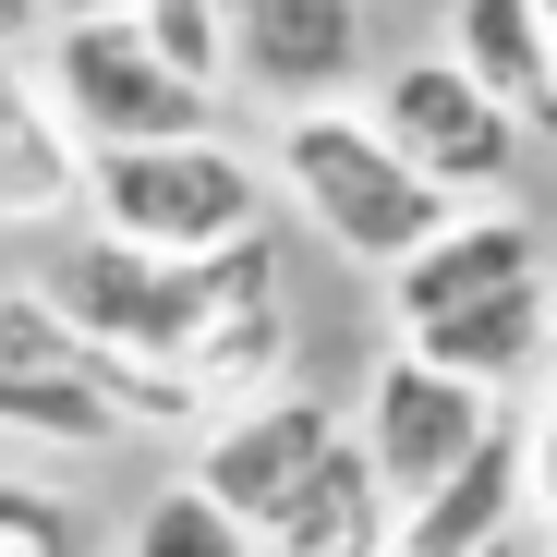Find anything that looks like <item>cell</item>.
I'll use <instances>...</instances> for the list:
<instances>
[{
  "label": "cell",
  "instance_id": "cell-1",
  "mask_svg": "<svg viewBox=\"0 0 557 557\" xmlns=\"http://www.w3.org/2000/svg\"><path fill=\"white\" fill-rule=\"evenodd\" d=\"M37 292H49L73 327H98L110 351H146V363H170V376H195V351H207L231 315L278 304V243L255 231V243H231V255H158V243L98 231V243H61V267L37 278Z\"/></svg>",
  "mask_w": 557,
  "mask_h": 557
},
{
  "label": "cell",
  "instance_id": "cell-2",
  "mask_svg": "<svg viewBox=\"0 0 557 557\" xmlns=\"http://www.w3.org/2000/svg\"><path fill=\"white\" fill-rule=\"evenodd\" d=\"M207 388L170 376L146 351H110L98 327H73L49 292H0V436L37 448H110L146 424H195Z\"/></svg>",
  "mask_w": 557,
  "mask_h": 557
},
{
  "label": "cell",
  "instance_id": "cell-3",
  "mask_svg": "<svg viewBox=\"0 0 557 557\" xmlns=\"http://www.w3.org/2000/svg\"><path fill=\"white\" fill-rule=\"evenodd\" d=\"M278 182H292V207H304L351 267H388V278L460 219V195L424 182V170L388 146L376 110H292V122H278Z\"/></svg>",
  "mask_w": 557,
  "mask_h": 557
},
{
  "label": "cell",
  "instance_id": "cell-4",
  "mask_svg": "<svg viewBox=\"0 0 557 557\" xmlns=\"http://www.w3.org/2000/svg\"><path fill=\"white\" fill-rule=\"evenodd\" d=\"M98 231L158 243V255H231L267 231V170L219 134L182 146H98Z\"/></svg>",
  "mask_w": 557,
  "mask_h": 557
},
{
  "label": "cell",
  "instance_id": "cell-5",
  "mask_svg": "<svg viewBox=\"0 0 557 557\" xmlns=\"http://www.w3.org/2000/svg\"><path fill=\"white\" fill-rule=\"evenodd\" d=\"M49 98L73 110L85 146H182V134H219V85H195L158 37L146 13L122 25H61L49 37Z\"/></svg>",
  "mask_w": 557,
  "mask_h": 557
},
{
  "label": "cell",
  "instance_id": "cell-6",
  "mask_svg": "<svg viewBox=\"0 0 557 557\" xmlns=\"http://www.w3.org/2000/svg\"><path fill=\"white\" fill-rule=\"evenodd\" d=\"M376 122H388V146H400L424 182H448V195H497V182L521 170V134H533L460 49L400 61V73L376 85Z\"/></svg>",
  "mask_w": 557,
  "mask_h": 557
},
{
  "label": "cell",
  "instance_id": "cell-7",
  "mask_svg": "<svg viewBox=\"0 0 557 557\" xmlns=\"http://www.w3.org/2000/svg\"><path fill=\"white\" fill-rule=\"evenodd\" d=\"M497 388H473V376H448V363H424L412 339L376 363V388H363V448H376V473H388V497L400 509H424L460 460H473L485 436H497Z\"/></svg>",
  "mask_w": 557,
  "mask_h": 557
},
{
  "label": "cell",
  "instance_id": "cell-8",
  "mask_svg": "<svg viewBox=\"0 0 557 557\" xmlns=\"http://www.w3.org/2000/svg\"><path fill=\"white\" fill-rule=\"evenodd\" d=\"M339 436H351V424H339L315 388H267V400L219 412V436H207V460H195V485H207L231 521L278 533V509H292V497L327 473V448H339Z\"/></svg>",
  "mask_w": 557,
  "mask_h": 557
},
{
  "label": "cell",
  "instance_id": "cell-9",
  "mask_svg": "<svg viewBox=\"0 0 557 557\" xmlns=\"http://www.w3.org/2000/svg\"><path fill=\"white\" fill-rule=\"evenodd\" d=\"M73 207H98V146L73 134L49 73H25V49H0V231H49Z\"/></svg>",
  "mask_w": 557,
  "mask_h": 557
},
{
  "label": "cell",
  "instance_id": "cell-10",
  "mask_svg": "<svg viewBox=\"0 0 557 557\" xmlns=\"http://www.w3.org/2000/svg\"><path fill=\"white\" fill-rule=\"evenodd\" d=\"M231 49L278 110H327L363 61V0H231Z\"/></svg>",
  "mask_w": 557,
  "mask_h": 557
},
{
  "label": "cell",
  "instance_id": "cell-11",
  "mask_svg": "<svg viewBox=\"0 0 557 557\" xmlns=\"http://www.w3.org/2000/svg\"><path fill=\"white\" fill-rule=\"evenodd\" d=\"M521 509H533V424L497 412V436L460 460L424 509H400V557H497Z\"/></svg>",
  "mask_w": 557,
  "mask_h": 557
},
{
  "label": "cell",
  "instance_id": "cell-12",
  "mask_svg": "<svg viewBox=\"0 0 557 557\" xmlns=\"http://www.w3.org/2000/svg\"><path fill=\"white\" fill-rule=\"evenodd\" d=\"M521 278H545V231H533V219H509V207L448 219V231L388 278V292H400V339H412V327H436V315H460V304L521 292Z\"/></svg>",
  "mask_w": 557,
  "mask_h": 557
},
{
  "label": "cell",
  "instance_id": "cell-13",
  "mask_svg": "<svg viewBox=\"0 0 557 557\" xmlns=\"http://www.w3.org/2000/svg\"><path fill=\"white\" fill-rule=\"evenodd\" d=\"M412 351L424 363H448V376H473V388H533V376H557V292L545 278H521V292H497V304H460V315H436V327H412Z\"/></svg>",
  "mask_w": 557,
  "mask_h": 557
},
{
  "label": "cell",
  "instance_id": "cell-14",
  "mask_svg": "<svg viewBox=\"0 0 557 557\" xmlns=\"http://www.w3.org/2000/svg\"><path fill=\"white\" fill-rule=\"evenodd\" d=\"M267 557H400V497H388V473H376V448H363V424L327 448V473L278 509Z\"/></svg>",
  "mask_w": 557,
  "mask_h": 557
},
{
  "label": "cell",
  "instance_id": "cell-15",
  "mask_svg": "<svg viewBox=\"0 0 557 557\" xmlns=\"http://www.w3.org/2000/svg\"><path fill=\"white\" fill-rule=\"evenodd\" d=\"M448 49L473 61L521 122L557 134V13L545 0H448Z\"/></svg>",
  "mask_w": 557,
  "mask_h": 557
},
{
  "label": "cell",
  "instance_id": "cell-16",
  "mask_svg": "<svg viewBox=\"0 0 557 557\" xmlns=\"http://www.w3.org/2000/svg\"><path fill=\"white\" fill-rule=\"evenodd\" d=\"M255 545H267V533H255V521H231L207 485H170V497L134 521V557H255Z\"/></svg>",
  "mask_w": 557,
  "mask_h": 557
},
{
  "label": "cell",
  "instance_id": "cell-17",
  "mask_svg": "<svg viewBox=\"0 0 557 557\" xmlns=\"http://www.w3.org/2000/svg\"><path fill=\"white\" fill-rule=\"evenodd\" d=\"M146 37L195 73V85H231L243 49H231V0H146Z\"/></svg>",
  "mask_w": 557,
  "mask_h": 557
},
{
  "label": "cell",
  "instance_id": "cell-18",
  "mask_svg": "<svg viewBox=\"0 0 557 557\" xmlns=\"http://www.w3.org/2000/svg\"><path fill=\"white\" fill-rule=\"evenodd\" d=\"M0 557H73V521L25 485H0Z\"/></svg>",
  "mask_w": 557,
  "mask_h": 557
},
{
  "label": "cell",
  "instance_id": "cell-19",
  "mask_svg": "<svg viewBox=\"0 0 557 557\" xmlns=\"http://www.w3.org/2000/svg\"><path fill=\"white\" fill-rule=\"evenodd\" d=\"M533 509L557 521V376H545V400H533Z\"/></svg>",
  "mask_w": 557,
  "mask_h": 557
},
{
  "label": "cell",
  "instance_id": "cell-20",
  "mask_svg": "<svg viewBox=\"0 0 557 557\" xmlns=\"http://www.w3.org/2000/svg\"><path fill=\"white\" fill-rule=\"evenodd\" d=\"M122 13H146V0H49V25H122Z\"/></svg>",
  "mask_w": 557,
  "mask_h": 557
},
{
  "label": "cell",
  "instance_id": "cell-21",
  "mask_svg": "<svg viewBox=\"0 0 557 557\" xmlns=\"http://www.w3.org/2000/svg\"><path fill=\"white\" fill-rule=\"evenodd\" d=\"M37 25H49V0H0V49H25Z\"/></svg>",
  "mask_w": 557,
  "mask_h": 557
},
{
  "label": "cell",
  "instance_id": "cell-22",
  "mask_svg": "<svg viewBox=\"0 0 557 557\" xmlns=\"http://www.w3.org/2000/svg\"><path fill=\"white\" fill-rule=\"evenodd\" d=\"M545 13H557V0H545Z\"/></svg>",
  "mask_w": 557,
  "mask_h": 557
}]
</instances>
